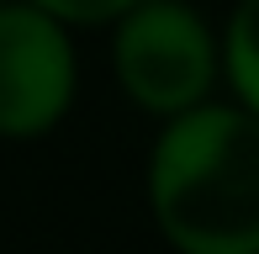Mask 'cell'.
Segmentation results:
<instances>
[{
	"mask_svg": "<svg viewBox=\"0 0 259 254\" xmlns=\"http://www.w3.org/2000/svg\"><path fill=\"white\" fill-rule=\"evenodd\" d=\"M79 85V53L58 16L32 0L0 6V133L37 138L69 111Z\"/></svg>",
	"mask_w": 259,
	"mask_h": 254,
	"instance_id": "cell-3",
	"label": "cell"
},
{
	"mask_svg": "<svg viewBox=\"0 0 259 254\" xmlns=\"http://www.w3.org/2000/svg\"><path fill=\"white\" fill-rule=\"evenodd\" d=\"M217 43H222V74H228L238 106L259 117V0H233Z\"/></svg>",
	"mask_w": 259,
	"mask_h": 254,
	"instance_id": "cell-4",
	"label": "cell"
},
{
	"mask_svg": "<svg viewBox=\"0 0 259 254\" xmlns=\"http://www.w3.org/2000/svg\"><path fill=\"white\" fill-rule=\"evenodd\" d=\"M48 16H58L64 27H90V21H116L138 6V0H32Z\"/></svg>",
	"mask_w": 259,
	"mask_h": 254,
	"instance_id": "cell-5",
	"label": "cell"
},
{
	"mask_svg": "<svg viewBox=\"0 0 259 254\" xmlns=\"http://www.w3.org/2000/svg\"><path fill=\"white\" fill-rule=\"evenodd\" d=\"M148 212L180 254H259V117L201 101L148 148Z\"/></svg>",
	"mask_w": 259,
	"mask_h": 254,
	"instance_id": "cell-1",
	"label": "cell"
},
{
	"mask_svg": "<svg viewBox=\"0 0 259 254\" xmlns=\"http://www.w3.org/2000/svg\"><path fill=\"white\" fill-rule=\"evenodd\" d=\"M116 85L164 122L211 101L222 74V43L191 0H138L111 21Z\"/></svg>",
	"mask_w": 259,
	"mask_h": 254,
	"instance_id": "cell-2",
	"label": "cell"
},
{
	"mask_svg": "<svg viewBox=\"0 0 259 254\" xmlns=\"http://www.w3.org/2000/svg\"><path fill=\"white\" fill-rule=\"evenodd\" d=\"M0 6H6V0H0Z\"/></svg>",
	"mask_w": 259,
	"mask_h": 254,
	"instance_id": "cell-6",
	"label": "cell"
}]
</instances>
